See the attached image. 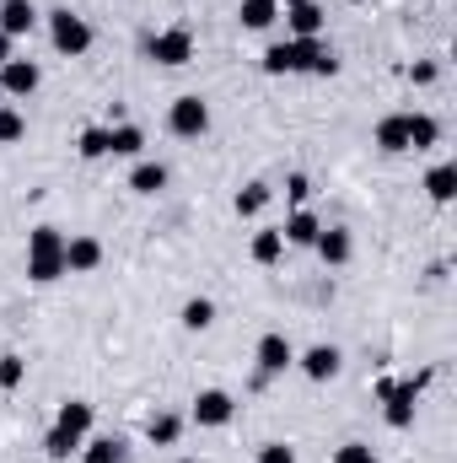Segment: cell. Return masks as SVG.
<instances>
[{
    "instance_id": "4dcf8cb0",
    "label": "cell",
    "mask_w": 457,
    "mask_h": 463,
    "mask_svg": "<svg viewBox=\"0 0 457 463\" xmlns=\"http://www.w3.org/2000/svg\"><path fill=\"white\" fill-rule=\"evenodd\" d=\"M22 135H27V118L16 114V109H0V146H11Z\"/></svg>"
},
{
    "instance_id": "1f68e13d",
    "label": "cell",
    "mask_w": 457,
    "mask_h": 463,
    "mask_svg": "<svg viewBox=\"0 0 457 463\" xmlns=\"http://www.w3.org/2000/svg\"><path fill=\"white\" fill-rule=\"evenodd\" d=\"M253 463H296V448H291V442H264Z\"/></svg>"
},
{
    "instance_id": "836d02e7",
    "label": "cell",
    "mask_w": 457,
    "mask_h": 463,
    "mask_svg": "<svg viewBox=\"0 0 457 463\" xmlns=\"http://www.w3.org/2000/svg\"><path fill=\"white\" fill-rule=\"evenodd\" d=\"M436 76H442V65H436V60H420V65L409 71V81H415V87H431Z\"/></svg>"
},
{
    "instance_id": "3957f363",
    "label": "cell",
    "mask_w": 457,
    "mask_h": 463,
    "mask_svg": "<svg viewBox=\"0 0 457 463\" xmlns=\"http://www.w3.org/2000/svg\"><path fill=\"white\" fill-rule=\"evenodd\" d=\"M49 43H54L60 54H70V60H81V54L92 49V27H87V16H76L70 5H60V11H49Z\"/></svg>"
},
{
    "instance_id": "30bf717a",
    "label": "cell",
    "mask_w": 457,
    "mask_h": 463,
    "mask_svg": "<svg viewBox=\"0 0 457 463\" xmlns=\"http://www.w3.org/2000/svg\"><path fill=\"white\" fill-rule=\"evenodd\" d=\"M103 264V242L98 237H65V275H92Z\"/></svg>"
},
{
    "instance_id": "5b68a950",
    "label": "cell",
    "mask_w": 457,
    "mask_h": 463,
    "mask_svg": "<svg viewBox=\"0 0 457 463\" xmlns=\"http://www.w3.org/2000/svg\"><path fill=\"white\" fill-rule=\"evenodd\" d=\"M189 420L205 426V431H221V426L237 420V399H231L227 388H200L194 404H189Z\"/></svg>"
},
{
    "instance_id": "f1b7e54d",
    "label": "cell",
    "mask_w": 457,
    "mask_h": 463,
    "mask_svg": "<svg viewBox=\"0 0 457 463\" xmlns=\"http://www.w3.org/2000/svg\"><path fill=\"white\" fill-rule=\"evenodd\" d=\"M76 151H81L87 162H103V156H108V124H92V129H81Z\"/></svg>"
},
{
    "instance_id": "44dd1931",
    "label": "cell",
    "mask_w": 457,
    "mask_h": 463,
    "mask_svg": "<svg viewBox=\"0 0 457 463\" xmlns=\"http://www.w3.org/2000/svg\"><path fill=\"white\" fill-rule=\"evenodd\" d=\"M129 189H135V194H145V200H151V194H162V189H167V167L140 156V162H135V173H129Z\"/></svg>"
},
{
    "instance_id": "ffe728a7",
    "label": "cell",
    "mask_w": 457,
    "mask_h": 463,
    "mask_svg": "<svg viewBox=\"0 0 457 463\" xmlns=\"http://www.w3.org/2000/svg\"><path fill=\"white\" fill-rule=\"evenodd\" d=\"M145 151V129L140 124H108V156H135Z\"/></svg>"
},
{
    "instance_id": "ac0fdd59",
    "label": "cell",
    "mask_w": 457,
    "mask_h": 463,
    "mask_svg": "<svg viewBox=\"0 0 457 463\" xmlns=\"http://www.w3.org/2000/svg\"><path fill=\"white\" fill-rule=\"evenodd\" d=\"M237 22H242L247 33H269V27L280 22V0H242V5H237Z\"/></svg>"
},
{
    "instance_id": "6da1fadb",
    "label": "cell",
    "mask_w": 457,
    "mask_h": 463,
    "mask_svg": "<svg viewBox=\"0 0 457 463\" xmlns=\"http://www.w3.org/2000/svg\"><path fill=\"white\" fill-rule=\"evenodd\" d=\"M65 275V232L60 227H33L27 232V280L54 286Z\"/></svg>"
},
{
    "instance_id": "83f0119b",
    "label": "cell",
    "mask_w": 457,
    "mask_h": 463,
    "mask_svg": "<svg viewBox=\"0 0 457 463\" xmlns=\"http://www.w3.org/2000/svg\"><path fill=\"white\" fill-rule=\"evenodd\" d=\"M269 200H275V189H269V184H247V189H237L231 211H237V216H258V211H264Z\"/></svg>"
},
{
    "instance_id": "f546056e",
    "label": "cell",
    "mask_w": 457,
    "mask_h": 463,
    "mask_svg": "<svg viewBox=\"0 0 457 463\" xmlns=\"http://www.w3.org/2000/svg\"><path fill=\"white\" fill-rule=\"evenodd\" d=\"M22 377H27V361H22L16 350H5V355H0V388L11 393V388H22Z\"/></svg>"
},
{
    "instance_id": "8fae6325",
    "label": "cell",
    "mask_w": 457,
    "mask_h": 463,
    "mask_svg": "<svg viewBox=\"0 0 457 463\" xmlns=\"http://www.w3.org/2000/svg\"><path fill=\"white\" fill-rule=\"evenodd\" d=\"M296 366H302V377L329 383V377H340L344 355H340V345H312V350H302V355H296Z\"/></svg>"
},
{
    "instance_id": "9a60e30c",
    "label": "cell",
    "mask_w": 457,
    "mask_h": 463,
    "mask_svg": "<svg viewBox=\"0 0 457 463\" xmlns=\"http://www.w3.org/2000/svg\"><path fill=\"white\" fill-rule=\"evenodd\" d=\"M318 232H323V222L307 211V205H296L291 216H285V227H280V237H285V248H312L318 242Z\"/></svg>"
},
{
    "instance_id": "5bb4252c",
    "label": "cell",
    "mask_w": 457,
    "mask_h": 463,
    "mask_svg": "<svg viewBox=\"0 0 457 463\" xmlns=\"http://www.w3.org/2000/svg\"><path fill=\"white\" fill-rule=\"evenodd\" d=\"M38 27V5L33 0H0V33L5 38H27Z\"/></svg>"
},
{
    "instance_id": "d4e9b609",
    "label": "cell",
    "mask_w": 457,
    "mask_h": 463,
    "mask_svg": "<svg viewBox=\"0 0 457 463\" xmlns=\"http://www.w3.org/2000/svg\"><path fill=\"white\" fill-rule=\"evenodd\" d=\"M247 253H253V264H280V253H285V237H280V227H264V232H253V242H247Z\"/></svg>"
},
{
    "instance_id": "e575fe53",
    "label": "cell",
    "mask_w": 457,
    "mask_h": 463,
    "mask_svg": "<svg viewBox=\"0 0 457 463\" xmlns=\"http://www.w3.org/2000/svg\"><path fill=\"white\" fill-rule=\"evenodd\" d=\"M285 194H291V200L302 205V200L312 194V184H307V173H291V178H285Z\"/></svg>"
},
{
    "instance_id": "d590c367",
    "label": "cell",
    "mask_w": 457,
    "mask_h": 463,
    "mask_svg": "<svg viewBox=\"0 0 457 463\" xmlns=\"http://www.w3.org/2000/svg\"><path fill=\"white\" fill-rule=\"evenodd\" d=\"M11 43H16V38H5V33H0V65H5V60H16V54H11Z\"/></svg>"
},
{
    "instance_id": "277c9868",
    "label": "cell",
    "mask_w": 457,
    "mask_h": 463,
    "mask_svg": "<svg viewBox=\"0 0 457 463\" xmlns=\"http://www.w3.org/2000/svg\"><path fill=\"white\" fill-rule=\"evenodd\" d=\"M167 129H173L178 140H200V135L210 129V103H205L200 92L173 98V109H167Z\"/></svg>"
},
{
    "instance_id": "d6986e66",
    "label": "cell",
    "mask_w": 457,
    "mask_h": 463,
    "mask_svg": "<svg viewBox=\"0 0 457 463\" xmlns=\"http://www.w3.org/2000/svg\"><path fill=\"white\" fill-rule=\"evenodd\" d=\"M81 463H129V442L124 437H92V442H81Z\"/></svg>"
},
{
    "instance_id": "ba28073f",
    "label": "cell",
    "mask_w": 457,
    "mask_h": 463,
    "mask_svg": "<svg viewBox=\"0 0 457 463\" xmlns=\"http://www.w3.org/2000/svg\"><path fill=\"white\" fill-rule=\"evenodd\" d=\"M38 81H43L38 60H5L0 65V98H33Z\"/></svg>"
},
{
    "instance_id": "e0dca14e",
    "label": "cell",
    "mask_w": 457,
    "mask_h": 463,
    "mask_svg": "<svg viewBox=\"0 0 457 463\" xmlns=\"http://www.w3.org/2000/svg\"><path fill=\"white\" fill-rule=\"evenodd\" d=\"M178 437H183V415L156 410V415L145 420V442H151V448H178Z\"/></svg>"
},
{
    "instance_id": "7a4b0ae2",
    "label": "cell",
    "mask_w": 457,
    "mask_h": 463,
    "mask_svg": "<svg viewBox=\"0 0 457 463\" xmlns=\"http://www.w3.org/2000/svg\"><path fill=\"white\" fill-rule=\"evenodd\" d=\"M431 383V372H420V377H409V383H377V399L387 404L382 410V420L393 426V431H409L415 426V404H420V388Z\"/></svg>"
},
{
    "instance_id": "4fadbf2b",
    "label": "cell",
    "mask_w": 457,
    "mask_h": 463,
    "mask_svg": "<svg viewBox=\"0 0 457 463\" xmlns=\"http://www.w3.org/2000/svg\"><path fill=\"white\" fill-rule=\"evenodd\" d=\"M312 253H318L329 269H340V264H350V253H355V237H350V227H323L318 242H312Z\"/></svg>"
},
{
    "instance_id": "603a6c76",
    "label": "cell",
    "mask_w": 457,
    "mask_h": 463,
    "mask_svg": "<svg viewBox=\"0 0 457 463\" xmlns=\"http://www.w3.org/2000/svg\"><path fill=\"white\" fill-rule=\"evenodd\" d=\"M178 324H183L189 335H205V329L216 324V302H210V297H189L183 313H178Z\"/></svg>"
},
{
    "instance_id": "8d00e7d4",
    "label": "cell",
    "mask_w": 457,
    "mask_h": 463,
    "mask_svg": "<svg viewBox=\"0 0 457 463\" xmlns=\"http://www.w3.org/2000/svg\"><path fill=\"white\" fill-rule=\"evenodd\" d=\"M285 5H302V0H280V11H285Z\"/></svg>"
},
{
    "instance_id": "7402d4cb",
    "label": "cell",
    "mask_w": 457,
    "mask_h": 463,
    "mask_svg": "<svg viewBox=\"0 0 457 463\" xmlns=\"http://www.w3.org/2000/svg\"><path fill=\"white\" fill-rule=\"evenodd\" d=\"M425 194H431L436 205H452L457 200V167L452 162H436V167L425 173Z\"/></svg>"
},
{
    "instance_id": "9c48e42d",
    "label": "cell",
    "mask_w": 457,
    "mask_h": 463,
    "mask_svg": "<svg viewBox=\"0 0 457 463\" xmlns=\"http://www.w3.org/2000/svg\"><path fill=\"white\" fill-rule=\"evenodd\" d=\"M280 16H285V27H291V38H323V27H329V16H323V5H318V0H302V5H285Z\"/></svg>"
},
{
    "instance_id": "484cf974",
    "label": "cell",
    "mask_w": 457,
    "mask_h": 463,
    "mask_svg": "<svg viewBox=\"0 0 457 463\" xmlns=\"http://www.w3.org/2000/svg\"><path fill=\"white\" fill-rule=\"evenodd\" d=\"M81 442H87V437H76V431H65V426H54V431L43 437V453H49L54 463H70L76 453H81Z\"/></svg>"
},
{
    "instance_id": "7c38bea8",
    "label": "cell",
    "mask_w": 457,
    "mask_h": 463,
    "mask_svg": "<svg viewBox=\"0 0 457 463\" xmlns=\"http://www.w3.org/2000/svg\"><path fill=\"white\" fill-rule=\"evenodd\" d=\"M371 146H377V151H387V156H404V151H409V114L377 118V129H371Z\"/></svg>"
},
{
    "instance_id": "2e32d148",
    "label": "cell",
    "mask_w": 457,
    "mask_h": 463,
    "mask_svg": "<svg viewBox=\"0 0 457 463\" xmlns=\"http://www.w3.org/2000/svg\"><path fill=\"white\" fill-rule=\"evenodd\" d=\"M258 65H264V76H302V54H296V38H285V43H269Z\"/></svg>"
},
{
    "instance_id": "4316f807",
    "label": "cell",
    "mask_w": 457,
    "mask_h": 463,
    "mask_svg": "<svg viewBox=\"0 0 457 463\" xmlns=\"http://www.w3.org/2000/svg\"><path fill=\"white\" fill-rule=\"evenodd\" d=\"M442 140V124L431 114H409V151H431Z\"/></svg>"
},
{
    "instance_id": "52a82bcc",
    "label": "cell",
    "mask_w": 457,
    "mask_h": 463,
    "mask_svg": "<svg viewBox=\"0 0 457 463\" xmlns=\"http://www.w3.org/2000/svg\"><path fill=\"white\" fill-rule=\"evenodd\" d=\"M253 361H258L253 388H264L269 377H280V372H291V366H296V345H291L285 335H264V340H258V350H253Z\"/></svg>"
},
{
    "instance_id": "d6a6232c",
    "label": "cell",
    "mask_w": 457,
    "mask_h": 463,
    "mask_svg": "<svg viewBox=\"0 0 457 463\" xmlns=\"http://www.w3.org/2000/svg\"><path fill=\"white\" fill-rule=\"evenodd\" d=\"M334 463H377V453H371V442H344Z\"/></svg>"
},
{
    "instance_id": "cb8c5ba5",
    "label": "cell",
    "mask_w": 457,
    "mask_h": 463,
    "mask_svg": "<svg viewBox=\"0 0 457 463\" xmlns=\"http://www.w3.org/2000/svg\"><path fill=\"white\" fill-rule=\"evenodd\" d=\"M92 415H98V410H92L87 399H65V404H60V415H54V426H65V431L87 437V431H92Z\"/></svg>"
},
{
    "instance_id": "8992f818",
    "label": "cell",
    "mask_w": 457,
    "mask_h": 463,
    "mask_svg": "<svg viewBox=\"0 0 457 463\" xmlns=\"http://www.w3.org/2000/svg\"><path fill=\"white\" fill-rule=\"evenodd\" d=\"M145 54H151L156 65H173V71H178V65L194 60V33H189V27H162V33L145 38Z\"/></svg>"
}]
</instances>
